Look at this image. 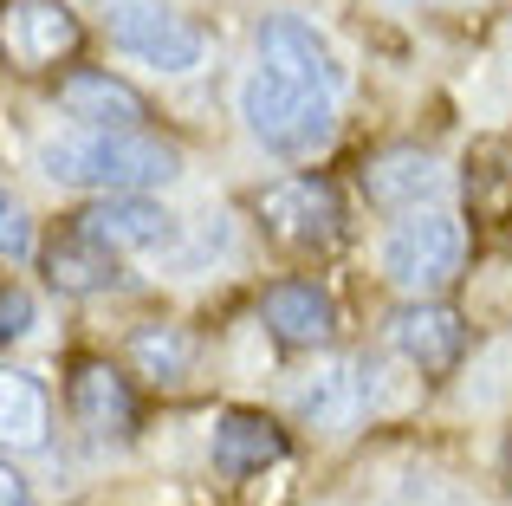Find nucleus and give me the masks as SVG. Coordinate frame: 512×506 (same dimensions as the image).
<instances>
[{
  "mask_svg": "<svg viewBox=\"0 0 512 506\" xmlns=\"http://www.w3.org/2000/svg\"><path fill=\"white\" fill-rule=\"evenodd\" d=\"M279 455H286V429H279L273 416H260V409H227V416L214 422V468H221L227 481L266 474Z\"/></svg>",
  "mask_w": 512,
  "mask_h": 506,
  "instance_id": "14",
  "label": "nucleus"
},
{
  "mask_svg": "<svg viewBox=\"0 0 512 506\" xmlns=\"http://www.w3.org/2000/svg\"><path fill=\"white\" fill-rule=\"evenodd\" d=\"M240 117L273 156H318L338 137V98L312 85H292V78L266 72V65L240 91Z\"/></svg>",
  "mask_w": 512,
  "mask_h": 506,
  "instance_id": "2",
  "label": "nucleus"
},
{
  "mask_svg": "<svg viewBox=\"0 0 512 506\" xmlns=\"http://www.w3.org/2000/svg\"><path fill=\"white\" fill-rule=\"evenodd\" d=\"M260 65L279 72V78H292V85L331 91V98L344 91L338 52H331L325 33H318L312 20H299V13H273V20H260Z\"/></svg>",
  "mask_w": 512,
  "mask_h": 506,
  "instance_id": "7",
  "label": "nucleus"
},
{
  "mask_svg": "<svg viewBox=\"0 0 512 506\" xmlns=\"http://www.w3.org/2000/svg\"><path fill=\"white\" fill-rule=\"evenodd\" d=\"M0 506H33V487H26L7 461H0Z\"/></svg>",
  "mask_w": 512,
  "mask_h": 506,
  "instance_id": "22",
  "label": "nucleus"
},
{
  "mask_svg": "<svg viewBox=\"0 0 512 506\" xmlns=\"http://www.w3.org/2000/svg\"><path fill=\"white\" fill-rule=\"evenodd\" d=\"M253 208H260V228L292 253L338 247V234H344V202L325 176H279L260 189Z\"/></svg>",
  "mask_w": 512,
  "mask_h": 506,
  "instance_id": "5",
  "label": "nucleus"
},
{
  "mask_svg": "<svg viewBox=\"0 0 512 506\" xmlns=\"http://www.w3.org/2000/svg\"><path fill=\"white\" fill-rule=\"evenodd\" d=\"M467 202L474 215H512V150H480L467 163Z\"/></svg>",
  "mask_w": 512,
  "mask_h": 506,
  "instance_id": "19",
  "label": "nucleus"
},
{
  "mask_svg": "<svg viewBox=\"0 0 512 506\" xmlns=\"http://www.w3.org/2000/svg\"><path fill=\"white\" fill-rule=\"evenodd\" d=\"M46 429H52L46 390L26 370H0V448L33 455V448H46Z\"/></svg>",
  "mask_w": 512,
  "mask_h": 506,
  "instance_id": "16",
  "label": "nucleus"
},
{
  "mask_svg": "<svg viewBox=\"0 0 512 506\" xmlns=\"http://www.w3.org/2000/svg\"><path fill=\"white\" fill-rule=\"evenodd\" d=\"M39 169L65 189L143 195L182 176V156H175V143L150 137V130H85V137H52L39 150Z\"/></svg>",
  "mask_w": 512,
  "mask_h": 506,
  "instance_id": "1",
  "label": "nucleus"
},
{
  "mask_svg": "<svg viewBox=\"0 0 512 506\" xmlns=\"http://www.w3.org/2000/svg\"><path fill=\"white\" fill-rule=\"evenodd\" d=\"M59 104L65 117H78L85 130H143L150 124V104L130 78L98 72V65H78V72L59 78Z\"/></svg>",
  "mask_w": 512,
  "mask_h": 506,
  "instance_id": "10",
  "label": "nucleus"
},
{
  "mask_svg": "<svg viewBox=\"0 0 512 506\" xmlns=\"http://www.w3.org/2000/svg\"><path fill=\"white\" fill-rule=\"evenodd\" d=\"M363 396H370V383H363L350 364H325V370H318V377L299 390V416L312 422V429H344L350 409H357Z\"/></svg>",
  "mask_w": 512,
  "mask_h": 506,
  "instance_id": "18",
  "label": "nucleus"
},
{
  "mask_svg": "<svg viewBox=\"0 0 512 506\" xmlns=\"http://www.w3.org/2000/svg\"><path fill=\"white\" fill-rule=\"evenodd\" d=\"M389 344H396L422 377H448V370H461V357H467V318L454 312V305H441V299H409L396 318H389Z\"/></svg>",
  "mask_w": 512,
  "mask_h": 506,
  "instance_id": "8",
  "label": "nucleus"
},
{
  "mask_svg": "<svg viewBox=\"0 0 512 506\" xmlns=\"http://www.w3.org/2000/svg\"><path fill=\"white\" fill-rule=\"evenodd\" d=\"M260 318L279 344H299V351H318V344H331V331H338V305H331V292H318L312 279H279V286H266Z\"/></svg>",
  "mask_w": 512,
  "mask_h": 506,
  "instance_id": "13",
  "label": "nucleus"
},
{
  "mask_svg": "<svg viewBox=\"0 0 512 506\" xmlns=\"http://www.w3.org/2000/svg\"><path fill=\"white\" fill-rule=\"evenodd\" d=\"M72 228L91 234V241L111 247V253H163V247H175V215L156 208V202H143V195H98L85 215H72Z\"/></svg>",
  "mask_w": 512,
  "mask_h": 506,
  "instance_id": "9",
  "label": "nucleus"
},
{
  "mask_svg": "<svg viewBox=\"0 0 512 506\" xmlns=\"http://www.w3.org/2000/svg\"><path fill=\"white\" fill-rule=\"evenodd\" d=\"M33 253V215L0 189V260H26Z\"/></svg>",
  "mask_w": 512,
  "mask_h": 506,
  "instance_id": "20",
  "label": "nucleus"
},
{
  "mask_svg": "<svg viewBox=\"0 0 512 506\" xmlns=\"http://www.w3.org/2000/svg\"><path fill=\"white\" fill-rule=\"evenodd\" d=\"M46 279L59 292H111V286H124V253H111V247H98L91 234H78V228H65L59 241L46 247Z\"/></svg>",
  "mask_w": 512,
  "mask_h": 506,
  "instance_id": "15",
  "label": "nucleus"
},
{
  "mask_svg": "<svg viewBox=\"0 0 512 506\" xmlns=\"http://www.w3.org/2000/svg\"><path fill=\"white\" fill-rule=\"evenodd\" d=\"M85 46V26L65 0H7L0 7V52H7L20 72H52V65H72Z\"/></svg>",
  "mask_w": 512,
  "mask_h": 506,
  "instance_id": "6",
  "label": "nucleus"
},
{
  "mask_svg": "<svg viewBox=\"0 0 512 506\" xmlns=\"http://www.w3.org/2000/svg\"><path fill=\"white\" fill-rule=\"evenodd\" d=\"M467 266V228L441 208H415L383 241V273L402 299H441Z\"/></svg>",
  "mask_w": 512,
  "mask_h": 506,
  "instance_id": "3",
  "label": "nucleus"
},
{
  "mask_svg": "<svg viewBox=\"0 0 512 506\" xmlns=\"http://www.w3.org/2000/svg\"><path fill=\"white\" fill-rule=\"evenodd\" d=\"M33 325H39V305H33V292H20V286H7V279H0V344L26 338Z\"/></svg>",
  "mask_w": 512,
  "mask_h": 506,
  "instance_id": "21",
  "label": "nucleus"
},
{
  "mask_svg": "<svg viewBox=\"0 0 512 506\" xmlns=\"http://www.w3.org/2000/svg\"><path fill=\"white\" fill-rule=\"evenodd\" d=\"M104 7V33H111L117 52L156 65V72H195L208 39H201L195 20L169 7V0H98Z\"/></svg>",
  "mask_w": 512,
  "mask_h": 506,
  "instance_id": "4",
  "label": "nucleus"
},
{
  "mask_svg": "<svg viewBox=\"0 0 512 506\" xmlns=\"http://www.w3.org/2000/svg\"><path fill=\"white\" fill-rule=\"evenodd\" d=\"M72 416H78V429L104 435V442H124V435L137 429V396H130V377H124V370H111L104 357H85V364L72 370Z\"/></svg>",
  "mask_w": 512,
  "mask_h": 506,
  "instance_id": "12",
  "label": "nucleus"
},
{
  "mask_svg": "<svg viewBox=\"0 0 512 506\" xmlns=\"http://www.w3.org/2000/svg\"><path fill=\"white\" fill-rule=\"evenodd\" d=\"M124 357H130L137 377L156 383V390H175V383L195 377V338H188L182 325H137L130 344H124Z\"/></svg>",
  "mask_w": 512,
  "mask_h": 506,
  "instance_id": "17",
  "label": "nucleus"
},
{
  "mask_svg": "<svg viewBox=\"0 0 512 506\" xmlns=\"http://www.w3.org/2000/svg\"><path fill=\"white\" fill-rule=\"evenodd\" d=\"M448 176L428 150H383L363 163V195L370 208H389V215H415V208H435Z\"/></svg>",
  "mask_w": 512,
  "mask_h": 506,
  "instance_id": "11",
  "label": "nucleus"
}]
</instances>
